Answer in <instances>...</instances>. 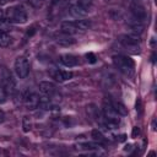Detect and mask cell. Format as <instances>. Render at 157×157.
I'll return each instance as SVG.
<instances>
[{
  "label": "cell",
  "mask_w": 157,
  "mask_h": 157,
  "mask_svg": "<svg viewBox=\"0 0 157 157\" xmlns=\"http://www.w3.org/2000/svg\"><path fill=\"white\" fill-rule=\"evenodd\" d=\"M118 40H119V43H120L124 48L129 49L131 53L136 54V53L140 52V47H139V43H140V36H139V34H135V33L121 34V36H119Z\"/></svg>",
  "instance_id": "277c9868"
},
{
  "label": "cell",
  "mask_w": 157,
  "mask_h": 157,
  "mask_svg": "<svg viewBox=\"0 0 157 157\" xmlns=\"http://www.w3.org/2000/svg\"><path fill=\"white\" fill-rule=\"evenodd\" d=\"M75 23L78 28L80 32H85L87 31L90 27H91V21L90 20H86V18H78V20H75Z\"/></svg>",
  "instance_id": "e0dca14e"
},
{
  "label": "cell",
  "mask_w": 157,
  "mask_h": 157,
  "mask_svg": "<svg viewBox=\"0 0 157 157\" xmlns=\"http://www.w3.org/2000/svg\"><path fill=\"white\" fill-rule=\"evenodd\" d=\"M39 99H40V96L33 91H26L22 96V102L23 104L27 107V109H37L39 107Z\"/></svg>",
  "instance_id": "ba28073f"
},
{
  "label": "cell",
  "mask_w": 157,
  "mask_h": 157,
  "mask_svg": "<svg viewBox=\"0 0 157 157\" xmlns=\"http://www.w3.org/2000/svg\"><path fill=\"white\" fill-rule=\"evenodd\" d=\"M11 28V23L7 21V20H1L0 21V32H4V33H7Z\"/></svg>",
  "instance_id": "603a6c76"
},
{
  "label": "cell",
  "mask_w": 157,
  "mask_h": 157,
  "mask_svg": "<svg viewBox=\"0 0 157 157\" xmlns=\"http://www.w3.org/2000/svg\"><path fill=\"white\" fill-rule=\"evenodd\" d=\"M4 18L10 23H25L27 21V13L21 6H12L4 11Z\"/></svg>",
  "instance_id": "6da1fadb"
},
{
  "label": "cell",
  "mask_w": 157,
  "mask_h": 157,
  "mask_svg": "<svg viewBox=\"0 0 157 157\" xmlns=\"http://www.w3.org/2000/svg\"><path fill=\"white\" fill-rule=\"evenodd\" d=\"M102 147L101 144L98 142H82V144H78L77 145V148L78 150H86V151H92V150H99Z\"/></svg>",
  "instance_id": "2e32d148"
},
{
  "label": "cell",
  "mask_w": 157,
  "mask_h": 157,
  "mask_svg": "<svg viewBox=\"0 0 157 157\" xmlns=\"http://www.w3.org/2000/svg\"><path fill=\"white\" fill-rule=\"evenodd\" d=\"M4 121H5V113H4L2 109H0V124L4 123Z\"/></svg>",
  "instance_id": "4316f807"
},
{
  "label": "cell",
  "mask_w": 157,
  "mask_h": 157,
  "mask_svg": "<svg viewBox=\"0 0 157 157\" xmlns=\"http://www.w3.org/2000/svg\"><path fill=\"white\" fill-rule=\"evenodd\" d=\"M128 25L131 29V33H135V34H141L144 32V28H145V22L142 21H139V20H135L132 17H130V20L128 21Z\"/></svg>",
  "instance_id": "4fadbf2b"
},
{
  "label": "cell",
  "mask_w": 157,
  "mask_h": 157,
  "mask_svg": "<svg viewBox=\"0 0 157 157\" xmlns=\"http://www.w3.org/2000/svg\"><path fill=\"white\" fill-rule=\"evenodd\" d=\"M6 99H7V93H6V91L4 90L2 85L0 83V103H5Z\"/></svg>",
  "instance_id": "cb8c5ba5"
},
{
  "label": "cell",
  "mask_w": 157,
  "mask_h": 157,
  "mask_svg": "<svg viewBox=\"0 0 157 157\" xmlns=\"http://www.w3.org/2000/svg\"><path fill=\"white\" fill-rule=\"evenodd\" d=\"M0 18H4V11L0 10Z\"/></svg>",
  "instance_id": "f546056e"
},
{
  "label": "cell",
  "mask_w": 157,
  "mask_h": 157,
  "mask_svg": "<svg viewBox=\"0 0 157 157\" xmlns=\"http://www.w3.org/2000/svg\"><path fill=\"white\" fill-rule=\"evenodd\" d=\"M9 1H12V0H0V5H4V4H7Z\"/></svg>",
  "instance_id": "83f0119b"
},
{
  "label": "cell",
  "mask_w": 157,
  "mask_h": 157,
  "mask_svg": "<svg viewBox=\"0 0 157 157\" xmlns=\"http://www.w3.org/2000/svg\"><path fill=\"white\" fill-rule=\"evenodd\" d=\"M86 58H87V61L91 63V64H94V63H96V59H97L93 53H87V54H86Z\"/></svg>",
  "instance_id": "d4e9b609"
},
{
  "label": "cell",
  "mask_w": 157,
  "mask_h": 157,
  "mask_svg": "<svg viewBox=\"0 0 157 157\" xmlns=\"http://www.w3.org/2000/svg\"><path fill=\"white\" fill-rule=\"evenodd\" d=\"M152 129H153V130H156V119H153V120H152Z\"/></svg>",
  "instance_id": "f1b7e54d"
},
{
  "label": "cell",
  "mask_w": 157,
  "mask_h": 157,
  "mask_svg": "<svg viewBox=\"0 0 157 157\" xmlns=\"http://www.w3.org/2000/svg\"><path fill=\"white\" fill-rule=\"evenodd\" d=\"M91 136H92L93 141H96V142H98V144H101V145L107 141V139H105V136L103 135V132H102L101 130H98V129H93L92 132H91Z\"/></svg>",
  "instance_id": "ac0fdd59"
},
{
  "label": "cell",
  "mask_w": 157,
  "mask_h": 157,
  "mask_svg": "<svg viewBox=\"0 0 157 157\" xmlns=\"http://www.w3.org/2000/svg\"><path fill=\"white\" fill-rule=\"evenodd\" d=\"M112 105H113V108H114V110L119 114V115H121V117H125L126 114H128V109L125 108V105L123 104V103H120V102H117V101H112Z\"/></svg>",
  "instance_id": "d6986e66"
},
{
  "label": "cell",
  "mask_w": 157,
  "mask_h": 157,
  "mask_svg": "<svg viewBox=\"0 0 157 157\" xmlns=\"http://www.w3.org/2000/svg\"><path fill=\"white\" fill-rule=\"evenodd\" d=\"M69 12H70V15H71L72 17H75V18H83L85 16L88 15V11H87V10H85V9L80 7V6H77L76 4H74V5L69 9Z\"/></svg>",
  "instance_id": "5bb4252c"
},
{
  "label": "cell",
  "mask_w": 157,
  "mask_h": 157,
  "mask_svg": "<svg viewBox=\"0 0 157 157\" xmlns=\"http://www.w3.org/2000/svg\"><path fill=\"white\" fill-rule=\"evenodd\" d=\"M60 29L63 33H66V34H76L78 33V28L75 23V21H63L60 23Z\"/></svg>",
  "instance_id": "7c38bea8"
},
{
  "label": "cell",
  "mask_w": 157,
  "mask_h": 157,
  "mask_svg": "<svg viewBox=\"0 0 157 157\" xmlns=\"http://www.w3.org/2000/svg\"><path fill=\"white\" fill-rule=\"evenodd\" d=\"M59 61H60L64 66H66V67L77 66L78 63H80V61H78V58L75 56V55H72V54H63V55H60Z\"/></svg>",
  "instance_id": "8fae6325"
},
{
  "label": "cell",
  "mask_w": 157,
  "mask_h": 157,
  "mask_svg": "<svg viewBox=\"0 0 157 157\" xmlns=\"http://www.w3.org/2000/svg\"><path fill=\"white\" fill-rule=\"evenodd\" d=\"M113 63L115 65V67L123 72L126 76H130L134 74V67L135 64L132 61V59H130L126 55H114L113 56Z\"/></svg>",
  "instance_id": "7a4b0ae2"
},
{
  "label": "cell",
  "mask_w": 157,
  "mask_h": 157,
  "mask_svg": "<svg viewBox=\"0 0 157 157\" xmlns=\"http://www.w3.org/2000/svg\"><path fill=\"white\" fill-rule=\"evenodd\" d=\"M13 69H15L16 75L20 78H26L29 74V63L25 56H18L15 60Z\"/></svg>",
  "instance_id": "8992f818"
},
{
  "label": "cell",
  "mask_w": 157,
  "mask_h": 157,
  "mask_svg": "<svg viewBox=\"0 0 157 157\" xmlns=\"http://www.w3.org/2000/svg\"><path fill=\"white\" fill-rule=\"evenodd\" d=\"M75 4H76L77 6H80V7H82V9L87 10V11H90V9L92 7L93 0H76Z\"/></svg>",
  "instance_id": "ffe728a7"
},
{
  "label": "cell",
  "mask_w": 157,
  "mask_h": 157,
  "mask_svg": "<svg viewBox=\"0 0 157 157\" xmlns=\"http://www.w3.org/2000/svg\"><path fill=\"white\" fill-rule=\"evenodd\" d=\"M31 128H32L31 118L27 117V115H25V117L22 118V130H23L25 132H28V131L31 130Z\"/></svg>",
  "instance_id": "7402d4cb"
},
{
  "label": "cell",
  "mask_w": 157,
  "mask_h": 157,
  "mask_svg": "<svg viewBox=\"0 0 157 157\" xmlns=\"http://www.w3.org/2000/svg\"><path fill=\"white\" fill-rule=\"evenodd\" d=\"M55 40H56V43H59L61 45H66V47L72 45L75 43V39L70 34H66V33H63V32L55 37Z\"/></svg>",
  "instance_id": "9a60e30c"
},
{
  "label": "cell",
  "mask_w": 157,
  "mask_h": 157,
  "mask_svg": "<svg viewBox=\"0 0 157 157\" xmlns=\"http://www.w3.org/2000/svg\"><path fill=\"white\" fill-rule=\"evenodd\" d=\"M140 134V129L137 126H134L132 128V132H131V136L132 137H137V135Z\"/></svg>",
  "instance_id": "484cf974"
},
{
  "label": "cell",
  "mask_w": 157,
  "mask_h": 157,
  "mask_svg": "<svg viewBox=\"0 0 157 157\" xmlns=\"http://www.w3.org/2000/svg\"><path fill=\"white\" fill-rule=\"evenodd\" d=\"M50 76L58 81V82H65V81H69L74 77V74L72 71H67V70H59V69H55L53 71H50Z\"/></svg>",
  "instance_id": "30bf717a"
},
{
  "label": "cell",
  "mask_w": 157,
  "mask_h": 157,
  "mask_svg": "<svg viewBox=\"0 0 157 157\" xmlns=\"http://www.w3.org/2000/svg\"><path fill=\"white\" fill-rule=\"evenodd\" d=\"M11 43V37L7 33L0 32V47H7Z\"/></svg>",
  "instance_id": "44dd1931"
},
{
  "label": "cell",
  "mask_w": 157,
  "mask_h": 157,
  "mask_svg": "<svg viewBox=\"0 0 157 157\" xmlns=\"http://www.w3.org/2000/svg\"><path fill=\"white\" fill-rule=\"evenodd\" d=\"M0 83L2 85V87H4V90L6 91L7 96L15 93V91H16V90H15L16 83H15V80H13V77H12V74H11L7 69H2Z\"/></svg>",
  "instance_id": "52a82bcc"
},
{
  "label": "cell",
  "mask_w": 157,
  "mask_h": 157,
  "mask_svg": "<svg viewBox=\"0 0 157 157\" xmlns=\"http://www.w3.org/2000/svg\"><path fill=\"white\" fill-rule=\"evenodd\" d=\"M119 117L120 115L114 110V108L112 105V99H109V98L105 97L103 99V118L119 125V121H120V118Z\"/></svg>",
  "instance_id": "5b68a950"
},
{
  "label": "cell",
  "mask_w": 157,
  "mask_h": 157,
  "mask_svg": "<svg viewBox=\"0 0 157 157\" xmlns=\"http://www.w3.org/2000/svg\"><path fill=\"white\" fill-rule=\"evenodd\" d=\"M38 88H39L40 93H42L43 96L49 97V99H50L54 104L61 101V96H60V93L58 92V88H56V86H55L53 82H50V81H42V82H39Z\"/></svg>",
  "instance_id": "3957f363"
},
{
  "label": "cell",
  "mask_w": 157,
  "mask_h": 157,
  "mask_svg": "<svg viewBox=\"0 0 157 157\" xmlns=\"http://www.w3.org/2000/svg\"><path fill=\"white\" fill-rule=\"evenodd\" d=\"M130 13H131V17L135 18V20H139V21H142V22H146V20H147L146 9L141 4H139V2L131 4V6H130Z\"/></svg>",
  "instance_id": "9c48e42d"
}]
</instances>
